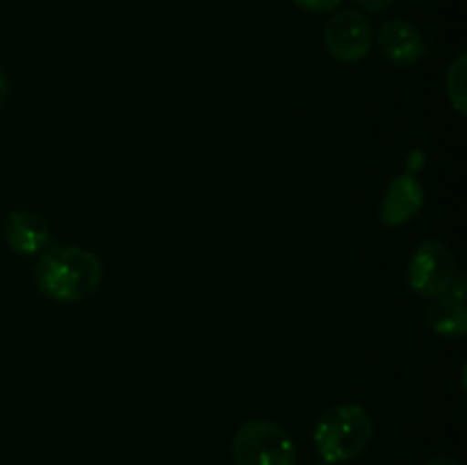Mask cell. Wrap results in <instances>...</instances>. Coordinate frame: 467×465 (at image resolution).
Instances as JSON below:
<instances>
[{"instance_id":"cell-14","label":"cell","mask_w":467,"mask_h":465,"mask_svg":"<svg viewBox=\"0 0 467 465\" xmlns=\"http://www.w3.org/2000/svg\"><path fill=\"white\" fill-rule=\"evenodd\" d=\"M427 465H461V463L456 459H451V456H438V459L429 460Z\"/></svg>"},{"instance_id":"cell-12","label":"cell","mask_w":467,"mask_h":465,"mask_svg":"<svg viewBox=\"0 0 467 465\" xmlns=\"http://www.w3.org/2000/svg\"><path fill=\"white\" fill-rule=\"evenodd\" d=\"M356 3L368 14H383L395 5V0H356Z\"/></svg>"},{"instance_id":"cell-7","label":"cell","mask_w":467,"mask_h":465,"mask_svg":"<svg viewBox=\"0 0 467 465\" xmlns=\"http://www.w3.org/2000/svg\"><path fill=\"white\" fill-rule=\"evenodd\" d=\"M424 205V190L420 181L410 173L395 176L386 187L381 205H379V219L383 226L400 228L413 222Z\"/></svg>"},{"instance_id":"cell-9","label":"cell","mask_w":467,"mask_h":465,"mask_svg":"<svg viewBox=\"0 0 467 465\" xmlns=\"http://www.w3.org/2000/svg\"><path fill=\"white\" fill-rule=\"evenodd\" d=\"M424 319L429 326L442 337L459 340L467 331V308L461 299H454L450 294L436 296L424 310Z\"/></svg>"},{"instance_id":"cell-2","label":"cell","mask_w":467,"mask_h":465,"mask_svg":"<svg viewBox=\"0 0 467 465\" xmlns=\"http://www.w3.org/2000/svg\"><path fill=\"white\" fill-rule=\"evenodd\" d=\"M374 438V419L360 404H337L324 410L313 429L317 454L327 463H349L358 459Z\"/></svg>"},{"instance_id":"cell-10","label":"cell","mask_w":467,"mask_h":465,"mask_svg":"<svg viewBox=\"0 0 467 465\" xmlns=\"http://www.w3.org/2000/svg\"><path fill=\"white\" fill-rule=\"evenodd\" d=\"M467 57L461 53L450 64V71L445 76V89L450 96V103L459 117H467Z\"/></svg>"},{"instance_id":"cell-11","label":"cell","mask_w":467,"mask_h":465,"mask_svg":"<svg viewBox=\"0 0 467 465\" xmlns=\"http://www.w3.org/2000/svg\"><path fill=\"white\" fill-rule=\"evenodd\" d=\"M292 3H295L299 9H304V12L327 14L340 7L342 0H292Z\"/></svg>"},{"instance_id":"cell-3","label":"cell","mask_w":467,"mask_h":465,"mask_svg":"<svg viewBox=\"0 0 467 465\" xmlns=\"http://www.w3.org/2000/svg\"><path fill=\"white\" fill-rule=\"evenodd\" d=\"M233 460L235 465H296L299 454L281 424L251 419L233 438Z\"/></svg>"},{"instance_id":"cell-13","label":"cell","mask_w":467,"mask_h":465,"mask_svg":"<svg viewBox=\"0 0 467 465\" xmlns=\"http://www.w3.org/2000/svg\"><path fill=\"white\" fill-rule=\"evenodd\" d=\"M7 96H9V80H7V73H5L3 64H0V109H3V105L7 103Z\"/></svg>"},{"instance_id":"cell-4","label":"cell","mask_w":467,"mask_h":465,"mask_svg":"<svg viewBox=\"0 0 467 465\" xmlns=\"http://www.w3.org/2000/svg\"><path fill=\"white\" fill-rule=\"evenodd\" d=\"M456 276H459V263L454 251L441 240L422 242L406 269V283L410 290L427 299L450 294Z\"/></svg>"},{"instance_id":"cell-8","label":"cell","mask_w":467,"mask_h":465,"mask_svg":"<svg viewBox=\"0 0 467 465\" xmlns=\"http://www.w3.org/2000/svg\"><path fill=\"white\" fill-rule=\"evenodd\" d=\"M5 240L18 255L41 253L50 244L48 223L30 210H14L5 222Z\"/></svg>"},{"instance_id":"cell-6","label":"cell","mask_w":467,"mask_h":465,"mask_svg":"<svg viewBox=\"0 0 467 465\" xmlns=\"http://www.w3.org/2000/svg\"><path fill=\"white\" fill-rule=\"evenodd\" d=\"M379 53L390 64L401 68L415 67L427 55V44L418 27L406 18H392L379 27Z\"/></svg>"},{"instance_id":"cell-15","label":"cell","mask_w":467,"mask_h":465,"mask_svg":"<svg viewBox=\"0 0 467 465\" xmlns=\"http://www.w3.org/2000/svg\"><path fill=\"white\" fill-rule=\"evenodd\" d=\"M315 465H333V463H327V460H324V463H315Z\"/></svg>"},{"instance_id":"cell-5","label":"cell","mask_w":467,"mask_h":465,"mask_svg":"<svg viewBox=\"0 0 467 465\" xmlns=\"http://www.w3.org/2000/svg\"><path fill=\"white\" fill-rule=\"evenodd\" d=\"M324 46L342 64H356L372 53L374 27L365 14L354 9L336 12L324 26Z\"/></svg>"},{"instance_id":"cell-1","label":"cell","mask_w":467,"mask_h":465,"mask_svg":"<svg viewBox=\"0 0 467 465\" xmlns=\"http://www.w3.org/2000/svg\"><path fill=\"white\" fill-rule=\"evenodd\" d=\"M36 287L57 304H76L94 294L103 281V263L82 246H48L35 264Z\"/></svg>"}]
</instances>
